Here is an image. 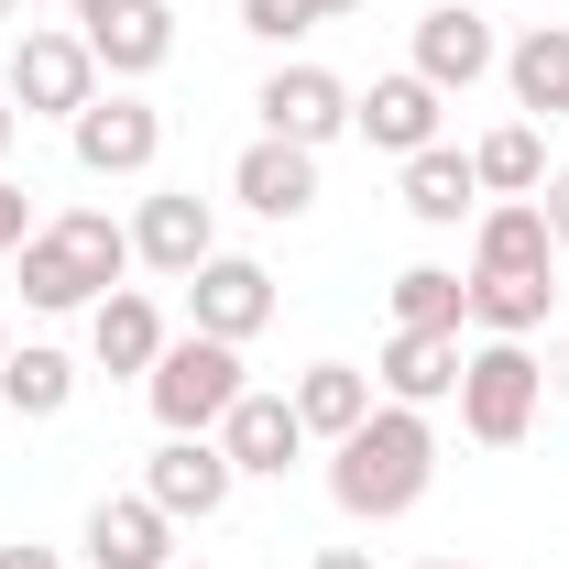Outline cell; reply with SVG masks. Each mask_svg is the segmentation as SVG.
I'll return each instance as SVG.
<instances>
[{
    "label": "cell",
    "mask_w": 569,
    "mask_h": 569,
    "mask_svg": "<svg viewBox=\"0 0 569 569\" xmlns=\"http://www.w3.org/2000/svg\"><path fill=\"white\" fill-rule=\"evenodd\" d=\"M427 482H438V427H427V406H372V417L329 449V503L361 515V526L417 515Z\"/></svg>",
    "instance_id": "cell-1"
},
{
    "label": "cell",
    "mask_w": 569,
    "mask_h": 569,
    "mask_svg": "<svg viewBox=\"0 0 569 569\" xmlns=\"http://www.w3.org/2000/svg\"><path fill=\"white\" fill-rule=\"evenodd\" d=\"M121 274H132V219H110V209H56L22 241V307H44V318L121 296Z\"/></svg>",
    "instance_id": "cell-2"
},
{
    "label": "cell",
    "mask_w": 569,
    "mask_h": 569,
    "mask_svg": "<svg viewBox=\"0 0 569 569\" xmlns=\"http://www.w3.org/2000/svg\"><path fill=\"white\" fill-rule=\"evenodd\" d=\"M142 395H153L164 438H219V417H230L252 383H241V351H230V340L187 329V340H164V361L142 372Z\"/></svg>",
    "instance_id": "cell-3"
},
{
    "label": "cell",
    "mask_w": 569,
    "mask_h": 569,
    "mask_svg": "<svg viewBox=\"0 0 569 569\" xmlns=\"http://www.w3.org/2000/svg\"><path fill=\"white\" fill-rule=\"evenodd\" d=\"M537 395H548V361L526 351V340L460 351V427H471L482 449H515V438L537 427Z\"/></svg>",
    "instance_id": "cell-4"
},
{
    "label": "cell",
    "mask_w": 569,
    "mask_h": 569,
    "mask_svg": "<svg viewBox=\"0 0 569 569\" xmlns=\"http://www.w3.org/2000/svg\"><path fill=\"white\" fill-rule=\"evenodd\" d=\"M0 99H11L22 121H77V110L99 99V56H88V33H22Z\"/></svg>",
    "instance_id": "cell-5"
},
{
    "label": "cell",
    "mask_w": 569,
    "mask_h": 569,
    "mask_svg": "<svg viewBox=\"0 0 569 569\" xmlns=\"http://www.w3.org/2000/svg\"><path fill=\"white\" fill-rule=\"evenodd\" d=\"M187 329H209V340H263L274 329V274L252 263V252H209L198 274H187Z\"/></svg>",
    "instance_id": "cell-6"
},
{
    "label": "cell",
    "mask_w": 569,
    "mask_h": 569,
    "mask_svg": "<svg viewBox=\"0 0 569 569\" xmlns=\"http://www.w3.org/2000/svg\"><path fill=\"white\" fill-rule=\"evenodd\" d=\"M77 142V176H153V153H164V110L132 99V88H110V99H88L67 121Z\"/></svg>",
    "instance_id": "cell-7"
},
{
    "label": "cell",
    "mask_w": 569,
    "mask_h": 569,
    "mask_svg": "<svg viewBox=\"0 0 569 569\" xmlns=\"http://www.w3.org/2000/svg\"><path fill=\"white\" fill-rule=\"evenodd\" d=\"M209 252H219V219H209V198H198V187H153V198L132 209V263H142V274L187 284Z\"/></svg>",
    "instance_id": "cell-8"
},
{
    "label": "cell",
    "mask_w": 569,
    "mask_h": 569,
    "mask_svg": "<svg viewBox=\"0 0 569 569\" xmlns=\"http://www.w3.org/2000/svg\"><path fill=\"white\" fill-rule=\"evenodd\" d=\"M142 493L164 503V515H176V526H187V515H198V526H209L219 503L241 493V471H230V449H219V438H164V449H153V460H142Z\"/></svg>",
    "instance_id": "cell-9"
},
{
    "label": "cell",
    "mask_w": 569,
    "mask_h": 569,
    "mask_svg": "<svg viewBox=\"0 0 569 569\" xmlns=\"http://www.w3.org/2000/svg\"><path fill=\"white\" fill-rule=\"evenodd\" d=\"M252 110H263V132H274V142H307V153L351 132V88H340L329 67H274Z\"/></svg>",
    "instance_id": "cell-10"
},
{
    "label": "cell",
    "mask_w": 569,
    "mask_h": 569,
    "mask_svg": "<svg viewBox=\"0 0 569 569\" xmlns=\"http://www.w3.org/2000/svg\"><path fill=\"white\" fill-rule=\"evenodd\" d=\"M493 67H503V44H493V22H482L471 0H438V11L417 22V77L438 88V99H449V88H482Z\"/></svg>",
    "instance_id": "cell-11"
},
{
    "label": "cell",
    "mask_w": 569,
    "mask_h": 569,
    "mask_svg": "<svg viewBox=\"0 0 569 569\" xmlns=\"http://www.w3.org/2000/svg\"><path fill=\"white\" fill-rule=\"evenodd\" d=\"M438 110H449V99L406 67V77H372V88L351 99V132L372 142V153H395V164H406V153H427V142H438Z\"/></svg>",
    "instance_id": "cell-12"
},
{
    "label": "cell",
    "mask_w": 569,
    "mask_h": 569,
    "mask_svg": "<svg viewBox=\"0 0 569 569\" xmlns=\"http://www.w3.org/2000/svg\"><path fill=\"white\" fill-rule=\"evenodd\" d=\"M230 198H241L252 219H307V209H318V153H307V142H274V132L241 142Z\"/></svg>",
    "instance_id": "cell-13"
},
{
    "label": "cell",
    "mask_w": 569,
    "mask_h": 569,
    "mask_svg": "<svg viewBox=\"0 0 569 569\" xmlns=\"http://www.w3.org/2000/svg\"><path fill=\"white\" fill-rule=\"evenodd\" d=\"M219 449H230V471H241V482H284V471L307 460V427H296L284 395H241V406L219 417Z\"/></svg>",
    "instance_id": "cell-14"
},
{
    "label": "cell",
    "mask_w": 569,
    "mask_h": 569,
    "mask_svg": "<svg viewBox=\"0 0 569 569\" xmlns=\"http://www.w3.org/2000/svg\"><path fill=\"white\" fill-rule=\"evenodd\" d=\"M88 559L99 569H164L176 559V515L153 493H99L88 503Z\"/></svg>",
    "instance_id": "cell-15"
},
{
    "label": "cell",
    "mask_w": 569,
    "mask_h": 569,
    "mask_svg": "<svg viewBox=\"0 0 569 569\" xmlns=\"http://www.w3.org/2000/svg\"><path fill=\"white\" fill-rule=\"evenodd\" d=\"M372 383H383V406H449L460 395V340L449 329H395Z\"/></svg>",
    "instance_id": "cell-16"
},
{
    "label": "cell",
    "mask_w": 569,
    "mask_h": 569,
    "mask_svg": "<svg viewBox=\"0 0 569 569\" xmlns=\"http://www.w3.org/2000/svg\"><path fill=\"white\" fill-rule=\"evenodd\" d=\"M471 274H559V241H548L537 198H493L471 219Z\"/></svg>",
    "instance_id": "cell-17"
},
{
    "label": "cell",
    "mask_w": 569,
    "mask_h": 569,
    "mask_svg": "<svg viewBox=\"0 0 569 569\" xmlns=\"http://www.w3.org/2000/svg\"><path fill=\"white\" fill-rule=\"evenodd\" d=\"M284 406H296V427H307V438H329V449H340V438H351L383 395H372V372H361V361H307V372L284 383Z\"/></svg>",
    "instance_id": "cell-18"
},
{
    "label": "cell",
    "mask_w": 569,
    "mask_h": 569,
    "mask_svg": "<svg viewBox=\"0 0 569 569\" xmlns=\"http://www.w3.org/2000/svg\"><path fill=\"white\" fill-rule=\"evenodd\" d=\"M88 361H99V372H153V361H164V307H153L142 284L99 296V307H88Z\"/></svg>",
    "instance_id": "cell-19"
},
{
    "label": "cell",
    "mask_w": 569,
    "mask_h": 569,
    "mask_svg": "<svg viewBox=\"0 0 569 569\" xmlns=\"http://www.w3.org/2000/svg\"><path fill=\"white\" fill-rule=\"evenodd\" d=\"M406 219H417V230H460V219H482V176H471V153H449V142L406 153Z\"/></svg>",
    "instance_id": "cell-20"
},
{
    "label": "cell",
    "mask_w": 569,
    "mask_h": 569,
    "mask_svg": "<svg viewBox=\"0 0 569 569\" xmlns=\"http://www.w3.org/2000/svg\"><path fill=\"white\" fill-rule=\"evenodd\" d=\"M88 56H99L110 77H153L164 56H176V11H164V0H132V11L88 22Z\"/></svg>",
    "instance_id": "cell-21"
},
{
    "label": "cell",
    "mask_w": 569,
    "mask_h": 569,
    "mask_svg": "<svg viewBox=\"0 0 569 569\" xmlns=\"http://www.w3.org/2000/svg\"><path fill=\"white\" fill-rule=\"evenodd\" d=\"M559 307V274H471V329L482 340H537Z\"/></svg>",
    "instance_id": "cell-22"
},
{
    "label": "cell",
    "mask_w": 569,
    "mask_h": 569,
    "mask_svg": "<svg viewBox=\"0 0 569 569\" xmlns=\"http://www.w3.org/2000/svg\"><path fill=\"white\" fill-rule=\"evenodd\" d=\"M0 406H11V417H67V406H77V361L56 351V340L0 351Z\"/></svg>",
    "instance_id": "cell-23"
},
{
    "label": "cell",
    "mask_w": 569,
    "mask_h": 569,
    "mask_svg": "<svg viewBox=\"0 0 569 569\" xmlns=\"http://www.w3.org/2000/svg\"><path fill=\"white\" fill-rule=\"evenodd\" d=\"M503 88H515V110H548L559 121V99H569V33L559 22H537V33L503 44Z\"/></svg>",
    "instance_id": "cell-24"
},
{
    "label": "cell",
    "mask_w": 569,
    "mask_h": 569,
    "mask_svg": "<svg viewBox=\"0 0 569 569\" xmlns=\"http://www.w3.org/2000/svg\"><path fill=\"white\" fill-rule=\"evenodd\" d=\"M471 176H482V198H537V187H548V142H537V121L482 132V142H471Z\"/></svg>",
    "instance_id": "cell-25"
},
{
    "label": "cell",
    "mask_w": 569,
    "mask_h": 569,
    "mask_svg": "<svg viewBox=\"0 0 569 569\" xmlns=\"http://www.w3.org/2000/svg\"><path fill=\"white\" fill-rule=\"evenodd\" d=\"M395 329H449L460 340L471 329V284L449 274V263H406L395 274Z\"/></svg>",
    "instance_id": "cell-26"
},
{
    "label": "cell",
    "mask_w": 569,
    "mask_h": 569,
    "mask_svg": "<svg viewBox=\"0 0 569 569\" xmlns=\"http://www.w3.org/2000/svg\"><path fill=\"white\" fill-rule=\"evenodd\" d=\"M241 33L252 44H296V33H318V0H241Z\"/></svg>",
    "instance_id": "cell-27"
},
{
    "label": "cell",
    "mask_w": 569,
    "mask_h": 569,
    "mask_svg": "<svg viewBox=\"0 0 569 569\" xmlns=\"http://www.w3.org/2000/svg\"><path fill=\"white\" fill-rule=\"evenodd\" d=\"M33 230H44V219H33V187H11V176H0V252H22Z\"/></svg>",
    "instance_id": "cell-28"
},
{
    "label": "cell",
    "mask_w": 569,
    "mask_h": 569,
    "mask_svg": "<svg viewBox=\"0 0 569 569\" xmlns=\"http://www.w3.org/2000/svg\"><path fill=\"white\" fill-rule=\"evenodd\" d=\"M537 219H548V241L569 252V176H548V187H537Z\"/></svg>",
    "instance_id": "cell-29"
},
{
    "label": "cell",
    "mask_w": 569,
    "mask_h": 569,
    "mask_svg": "<svg viewBox=\"0 0 569 569\" xmlns=\"http://www.w3.org/2000/svg\"><path fill=\"white\" fill-rule=\"evenodd\" d=\"M0 569H67L56 548H0Z\"/></svg>",
    "instance_id": "cell-30"
},
{
    "label": "cell",
    "mask_w": 569,
    "mask_h": 569,
    "mask_svg": "<svg viewBox=\"0 0 569 569\" xmlns=\"http://www.w3.org/2000/svg\"><path fill=\"white\" fill-rule=\"evenodd\" d=\"M77 11V33H88V22H110V11H132V0H67Z\"/></svg>",
    "instance_id": "cell-31"
},
{
    "label": "cell",
    "mask_w": 569,
    "mask_h": 569,
    "mask_svg": "<svg viewBox=\"0 0 569 569\" xmlns=\"http://www.w3.org/2000/svg\"><path fill=\"white\" fill-rule=\"evenodd\" d=\"M318 569H372V548H318Z\"/></svg>",
    "instance_id": "cell-32"
},
{
    "label": "cell",
    "mask_w": 569,
    "mask_h": 569,
    "mask_svg": "<svg viewBox=\"0 0 569 569\" xmlns=\"http://www.w3.org/2000/svg\"><path fill=\"white\" fill-rule=\"evenodd\" d=\"M11 132H22V110H11V99H0V153H11Z\"/></svg>",
    "instance_id": "cell-33"
},
{
    "label": "cell",
    "mask_w": 569,
    "mask_h": 569,
    "mask_svg": "<svg viewBox=\"0 0 569 569\" xmlns=\"http://www.w3.org/2000/svg\"><path fill=\"white\" fill-rule=\"evenodd\" d=\"M351 11H361V0H318V22H351Z\"/></svg>",
    "instance_id": "cell-34"
},
{
    "label": "cell",
    "mask_w": 569,
    "mask_h": 569,
    "mask_svg": "<svg viewBox=\"0 0 569 569\" xmlns=\"http://www.w3.org/2000/svg\"><path fill=\"white\" fill-rule=\"evenodd\" d=\"M548 383H559V395H569V340H559V361H548Z\"/></svg>",
    "instance_id": "cell-35"
},
{
    "label": "cell",
    "mask_w": 569,
    "mask_h": 569,
    "mask_svg": "<svg viewBox=\"0 0 569 569\" xmlns=\"http://www.w3.org/2000/svg\"><path fill=\"white\" fill-rule=\"evenodd\" d=\"M417 569H482V559H417Z\"/></svg>",
    "instance_id": "cell-36"
},
{
    "label": "cell",
    "mask_w": 569,
    "mask_h": 569,
    "mask_svg": "<svg viewBox=\"0 0 569 569\" xmlns=\"http://www.w3.org/2000/svg\"><path fill=\"white\" fill-rule=\"evenodd\" d=\"M164 569H209V559H164Z\"/></svg>",
    "instance_id": "cell-37"
},
{
    "label": "cell",
    "mask_w": 569,
    "mask_h": 569,
    "mask_svg": "<svg viewBox=\"0 0 569 569\" xmlns=\"http://www.w3.org/2000/svg\"><path fill=\"white\" fill-rule=\"evenodd\" d=\"M0 351H11V329H0Z\"/></svg>",
    "instance_id": "cell-38"
},
{
    "label": "cell",
    "mask_w": 569,
    "mask_h": 569,
    "mask_svg": "<svg viewBox=\"0 0 569 569\" xmlns=\"http://www.w3.org/2000/svg\"><path fill=\"white\" fill-rule=\"evenodd\" d=\"M0 11H22V0H0Z\"/></svg>",
    "instance_id": "cell-39"
},
{
    "label": "cell",
    "mask_w": 569,
    "mask_h": 569,
    "mask_svg": "<svg viewBox=\"0 0 569 569\" xmlns=\"http://www.w3.org/2000/svg\"><path fill=\"white\" fill-rule=\"evenodd\" d=\"M0 427H11V406H0Z\"/></svg>",
    "instance_id": "cell-40"
},
{
    "label": "cell",
    "mask_w": 569,
    "mask_h": 569,
    "mask_svg": "<svg viewBox=\"0 0 569 569\" xmlns=\"http://www.w3.org/2000/svg\"><path fill=\"white\" fill-rule=\"evenodd\" d=\"M559 121H569V99H559Z\"/></svg>",
    "instance_id": "cell-41"
}]
</instances>
